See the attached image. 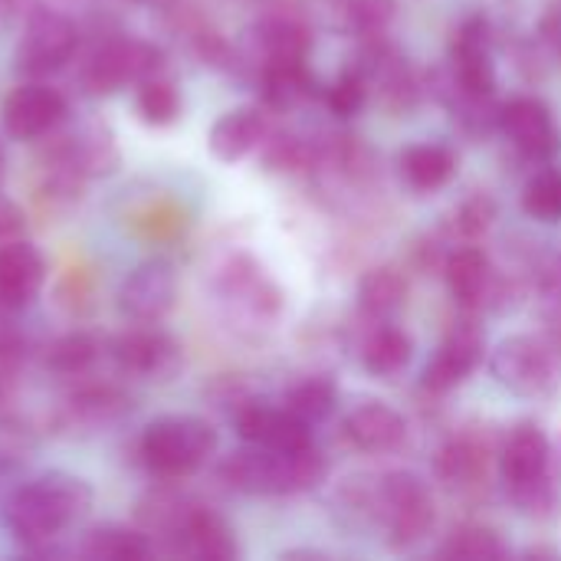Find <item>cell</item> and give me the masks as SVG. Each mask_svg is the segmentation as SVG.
I'll use <instances>...</instances> for the list:
<instances>
[{"label": "cell", "mask_w": 561, "mask_h": 561, "mask_svg": "<svg viewBox=\"0 0 561 561\" xmlns=\"http://www.w3.org/2000/svg\"><path fill=\"white\" fill-rule=\"evenodd\" d=\"M414 358V342L404 329L394 325H381L365 339L362 348V365L368 368V375L375 378H398Z\"/></svg>", "instance_id": "25"}, {"label": "cell", "mask_w": 561, "mask_h": 561, "mask_svg": "<svg viewBox=\"0 0 561 561\" xmlns=\"http://www.w3.org/2000/svg\"><path fill=\"white\" fill-rule=\"evenodd\" d=\"M401 178L408 181V187L427 194L444 187L454 174H457V154L454 148L440 145V141H421L401 151L398 158Z\"/></svg>", "instance_id": "22"}, {"label": "cell", "mask_w": 561, "mask_h": 561, "mask_svg": "<svg viewBox=\"0 0 561 561\" xmlns=\"http://www.w3.org/2000/svg\"><path fill=\"white\" fill-rule=\"evenodd\" d=\"M112 362L131 378L171 381L181 368V348L158 329H131L112 342Z\"/></svg>", "instance_id": "9"}, {"label": "cell", "mask_w": 561, "mask_h": 561, "mask_svg": "<svg viewBox=\"0 0 561 561\" xmlns=\"http://www.w3.org/2000/svg\"><path fill=\"white\" fill-rule=\"evenodd\" d=\"M523 210L539 224H559L561 220V171L546 168L536 171L523 187Z\"/></svg>", "instance_id": "35"}, {"label": "cell", "mask_w": 561, "mask_h": 561, "mask_svg": "<svg viewBox=\"0 0 561 561\" xmlns=\"http://www.w3.org/2000/svg\"><path fill=\"white\" fill-rule=\"evenodd\" d=\"M217 450V431L187 414L158 417L145 427L138 440L141 463L161 480H181L197 473Z\"/></svg>", "instance_id": "3"}, {"label": "cell", "mask_w": 561, "mask_h": 561, "mask_svg": "<svg viewBox=\"0 0 561 561\" xmlns=\"http://www.w3.org/2000/svg\"><path fill=\"white\" fill-rule=\"evenodd\" d=\"M125 411H128V401L112 385H85L69 398V414L72 421H82V424H112Z\"/></svg>", "instance_id": "32"}, {"label": "cell", "mask_w": 561, "mask_h": 561, "mask_svg": "<svg viewBox=\"0 0 561 561\" xmlns=\"http://www.w3.org/2000/svg\"><path fill=\"white\" fill-rule=\"evenodd\" d=\"M135 105H138V115L141 122L148 125H171L178 122L181 115V92L178 85L168 79V76H151L145 82H138V95H135Z\"/></svg>", "instance_id": "33"}, {"label": "cell", "mask_w": 561, "mask_h": 561, "mask_svg": "<svg viewBox=\"0 0 561 561\" xmlns=\"http://www.w3.org/2000/svg\"><path fill=\"white\" fill-rule=\"evenodd\" d=\"M260 89H263V102L270 108L289 112L312 95L316 79H312L306 59H286V62H270L260 69Z\"/></svg>", "instance_id": "23"}, {"label": "cell", "mask_w": 561, "mask_h": 561, "mask_svg": "<svg viewBox=\"0 0 561 561\" xmlns=\"http://www.w3.org/2000/svg\"><path fill=\"white\" fill-rule=\"evenodd\" d=\"M378 523L391 549H411L434 529V500L417 473L398 470L378 480Z\"/></svg>", "instance_id": "4"}, {"label": "cell", "mask_w": 561, "mask_h": 561, "mask_svg": "<svg viewBox=\"0 0 561 561\" xmlns=\"http://www.w3.org/2000/svg\"><path fill=\"white\" fill-rule=\"evenodd\" d=\"M394 10H398L394 0H348L345 23L368 39H381V33L394 20Z\"/></svg>", "instance_id": "36"}, {"label": "cell", "mask_w": 561, "mask_h": 561, "mask_svg": "<svg viewBox=\"0 0 561 561\" xmlns=\"http://www.w3.org/2000/svg\"><path fill=\"white\" fill-rule=\"evenodd\" d=\"M36 3L33 0H0V13L3 16H23V13H30Z\"/></svg>", "instance_id": "41"}, {"label": "cell", "mask_w": 561, "mask_h": 561, "mask_svg": "<svg viewBox=\"0 0 561 561\" xmlns=\"http://www.w3.org/2000/svg\"><path fill=\"white\" fill-rule=\"evenodd\" d=\"M220 296L230 306V312H237L247 322H270L283 309V293L276 289V283H270L263 270L247 256H237L224 266Z\"/></svg>", "instance_id": "13"}, {"label": "cell", "mask_w": 561, "mask_h": 561, "mask_svg": "<svg viewBox=\"0 0 561 561\" xmlns=\"http://www.w3.org/2000/svg\"><path fill=\"white\" fill-rule=\"evenodd\" d=\"M240 440L270 450H302L312 447V431L302 417L266 401H243L233 414Z\"/></svg>", "instance_id": "12"}, {"label": "cell", "mask_w": 561, "mask_h": 561, "mask_svg": "<svg viewBox=\"0 0 561 561\" xmlns=\"http://www.w3.org/2000/svg\"><path fill=\"white\" fill-rule=\"evenodd\" d=\"M444 276H447V286L460 306H477L486 293V283H490V260L483 256V250L463 247V250L447 256Z\"/></svg>", "instance_id": "27"}, {"label": "cell", "mask_w": 561, "mask_h": 561, "mask_svg": "<svg viewBox=\"0 0 561 561\" xmlns=\"http://www.w3.org/2000/svg\"><path fill=\"white\" fill-rule=\"evenodd\" d=\"M368 99V82H365V72L362 69H345L329 89H325V105L332 108V115L339 118H352L362 112Z\"/></svg>", "instance_id": "37"}, {"label": "cell", "mask_w": 561, "mask_h": 561, "mask_svg": "<svg viewBox=\"0 0 561 561\" xmlns=\"http://www.w3.org/2000/svg\"><path fill=\"white\" fill-rule=\"evenodd\" d=\"M79 46L76 23L49 7H33L23 20V36L16 43V69L26 76H49L62 69Z\"/></svg>", "instance_id": "6"}, {"label": "cell", "mask_w": 561, "mask_h": 561, "mask_svg": "<svg viewBox=\"0 0 561 561\" xmlns=\"http://www.w3.org/2000/svg\"><path fill=\"white\" fill-rule=\"evenodd\" d=\"M154 552L151 539L128 526H95L82 536L79 556L89 561H138Z\"/></svg>", "instance_id": "24"}, {"label": "cell", "mask_w": 561, "mask_h": 561, "mask_svg": "<svg viewBox=\"0 0 561 561\" xmlns=\"http://www.w3.org/2000/svg\"><path fill=\"white\" fill-rule=\"evenodd\" d=\"M486 473V450L473 437H454L450 444L440 447L437 454V477L454 486L467 490L477 486V480Z\"/></svg>", "instance_id": "29"}, {"label": "cell", "mask_w": 561, "mask_h": 561, "mask_svg": "<svg viewBox=\"0 0 561 561\" xmlns=\"http://www.w3.org/2000/svg\"><path fill=\"white\" fill-rule=\"evenodd\" d=\"M46 283V260L43 253L26 243H0V306L7 309H26Z\"/></svg>", "instance_id": "16"}, {"label": "cell", "mask_w": 561, "mask_h": 561, "mask_svg": "<svg viewBox=\"0 0 561 561\" xmlns=\"http://www.w3.org/2000/svg\"><path fill=\"white\" fill-rule=\"evenodd\" d=\"M253 53L260 59V69L270 62H286V59H306L312 36L309 26L293 16V13H266L253 23L250 30Z\"/></svg>", "instance_id": "20"}, {"label": "cell", "mask_w": 561, "mask_h": 561, "mask_svg": "<svg viewBox=\"0 0 561 561\" xmlns=\"http://www.w3.org/2000/svg\"><path fill=\"white\" fill-rule=\"evenodd\" d=\"M483 345H486L483 332L473 322H460L440 342V348L434 352V358L427 362V368L421 375V385L427 391H434V394L454 391L457 385H463L477 371V365L483 358Z\"/></svg>", "instance_id": "15"}, {"label": "cell", "mask_w": 561, "mask_h": 561, "mask_svg": "<svg viewBox=\"0 0 561 561\" xmlns=\"http://www.w3.org/2000/svg\"><path fill=\"white\" fill-rule=\"evenodd\" d=\"M164 72V53L138 36H115L95 46L82 66V85L89 95H112L125 85H138Z\"/></svg>", "instance_id": "5"}, {"label": "cell", "mask_w": 561, "mask_h": 561, "mask_svg": "<svg viewBox=\"0 0 561 561\" xmlns=\"http://www.w3.org/2000/svg\"><path fill=\"white\" fill-rule=\"evenodd\" d=\"M493 217H496V207H493L490 197H473V201H467V204L460 207V214H457L460 230H463L467 237H477V233L490 230Z\"/></svg>", "instance_id": "38"}, {"label": "cell", "mask_w": 561, "mask_h": 561, "mask_svg": "<svg viewBox=\"0 0 561 561\" xmlns=\"http://www.w3.org/2000/svg\"><path fill=\"white\" fill-rule=\"evenodd\" d=\"M500 131L513 141L516 151H523L533 161H546L559 151V128L542 99L519 95L506 105H500Z\"/></svg>", "instance_id": "14"}, {"label": "cell", "mask_w": 561, "mask_h": 561, "mask_svg": "<svg viewBox=\"0 0 561 561\" xmlns=\"http://www.w3.org/2000/svg\"><path fill=\"white\" fill-rule=\"evenodd\" d=\"M66 118V99L46 82L16 85L3 102V128L16 141H36Z\"/></svg>", "instance_id": "11"}, {"label": "cell", "mask_w": 561, "mask_h": 561, "mask_svg": "<svg viewBox=\"0 0 561 561\" xmlns=\"http://www.w3.org/2000/svg\"><path fill=\"white\" fill-rule=\"evenodd\" d=\"M408 299V283L398 270L391 266H375L362 276L358 283V306L371 319H388L394 316Z\"/></svg>", "instance_id": "28"}, {"label": "cell", "mask_w": 561, "mask_h": 561, "mask_svg": "<svg viewBox=\"0 0 561 561\" xmlns=\"http://www.w3.org/2000/svg\"><path fill=\"white\" fill-rule=\"evenodd\" d=\"M444 559H506L510 546L486 526H460L440 546Z\"/></svg>", "instance_id": "34"}, {"label": "cell", "mask_w": 561, "mask_h": 561, "mask_svg": "<svg viewBox=\"0 0 561 561\" xmlns=\"http://www.w3.org/2000/svg\"><path fill=\"white\" fill-rule=\"evenodd\" d=\"M490 368H493V378L519 398H539L556 381V365H552L549 348L529 335L503 339L490 358Z\"/></svg>", "instance_id": "7"}, {"label": "cell", "mask_w": 561, "mask_h": 561, "mask_svg": "<svg viewBox=\"0 0 561 561\" xmlns=\"http://www.w3.org/2000/svg\"><path fill=\"white\" fill-rule=\"evenodd\" d=\"M549 463H552V447H549V437L542 434V427L536 424H519L506 447H503V457H500V470H503V480H506V490L516 493V490H526L539 480L549 477Z\"/></svg>", "instance_id": "17"}, {"label": "cell", "mask_w": 561, "mask_h": 561, "mask_svg": "<svg viewBox=\"0 0 561 561\" xmlns=\"http://www.w3.org/2000/svg\"><path fill=\"white\" fill-rule=\"evenodd\" d=\"M539 289H542V296H546L552 306H559L561 309V256H556V260L542 270Z\"/></svg>", "instance_id": "40"}, {"label": "cell", "mask_w": 561, "mask_h": 561, "mask_svg": "<svg viewBox=\"0 0 561 561\" xmlns=\"http://www.w3.org/2000/svg\"><path fill=\"white\" fill-rule=\"evenodd\" d=\"M99 355H102V345L92 335L69 332V335H59L46 348V368L62 375V378H76V375H85L95 365Z\"/></svg>", "instance_id": "31"}, {"label": "cell", "mask_w": 561, "mask_h": 561, "mask_svg": "<svg viewBox=\"0 0 561 561\" xmlns=\"http://www.w3.org/2000/svg\"><path fill=\"white\" fill-rule=\"evenodd\" d=\"M266 131H270V125H266V115L260 108H233L214 122L207 145H210L214 158L240 161L266 141Z\"/></svg>", "instance_id": "21"}, {"label": "cell", "mask_w": 561, "mask_h": 561, "mask_svg": "<svg viewBox=\"0 0 561 561\" xmlns=\"http://www.w3.org/2000/svg\"><path fill=\"white\" fill-rule=\"evenodd\" d=\"M450 79L470 95H493L496 69L490 53V23L483 16H470L457 26L450 39Z\"/></svg>", "instance_id": "10"}, {"label": "cell", "mask_w": 561, "mask_h": 561, "mask_svg": "<svg viewBox=\"0 0 561 561\" xmlns=\"http://www.w3.org/2000/svg\"><path fill=\"white\" fill-rule=\"evenodd\" d=\"M92 510V486L72 473L53 470L16 486L3 506L7 533L30 552H49L69 526Z\"/></svg>", "instance_id": "1"}, {"label": "cell", "mask_w": 561, "mask_h": 561, "mask_svg": "<svg viewBox=\"0 0 561 561\" xmlns=\"http://www.w3.org/2000/svg\"><path fill=\"white\" fill-rule=\"evenodd\" d=\"M23 214L16 210V204L10 201H0V243H13V240H23Z\"/></svg>", "instance_id": "39"}, {"label": "cell", "mask_w": 561, "mask_h": 561, "mask_svg": "<svg viewBox=\"0 0 561 561\" xmlns=\"http://www.w3.org/2000/svg\"><path fill=\"white\" fill-rule=\"evenodd\" d=\"M220 480L247 496H296L325 480V460L316 447L270 450L247 444L220 463Z\"/></svg>", "instance_id": "2"}, {"label": "cell", "mask_w": 561, "mask_h": 561, "mask_svg": "<svg viewBox=\"0 0 561 561\" xmlns=\"http://www.w3.org/2000/svg\"><path fill=\"white\" fill-rule=\"evenodd\" d=\"M171 552L204 561H233L240 556L237 536L227 526V519L217 516L214 510H204V506H191V513L181 523V533H178Z\"/></svg>", "instance_id": "18"}, {"label": "cell", "mask_w": 561, "mask_h": 561, "mask_svg": "<svg viewBox=\"0 0 561 561\" xmlns=\"http://www.w3.org/2000/svg\"><path fill=\"white\" fill-rule=\"evenodd\" d=\"M59 151L85 174H112L118 168V148H115V135L108 131V125H89L82 128L76 138L59 141Z\"/></svg>", "instance_id": "26"}, {"label": "cell", "mask_w": 561, "mask_h": 561, "mask_svg": "<svg viewBox=\"0 0 561 561\" xmlns=\"http://www.w3.org/2000/svg\"><path fill=\"white\" fill-rule=\"evenodd\" d=\"M0 178H3V148H0Z\"/></svg>", "instance_id": "42"}, {"label": "cell", "mask_w": 561, "mask_h": 561, "mask_svg": "<svg viewBox=\"0 0 561 561\" xmlns=\"http://www.w3.org/2000/svg\"><path fill=\"white\" fill-rule=\"evenodd\" d=\"M339 404V388L332 378L325 375H309V378H299L296 385L286 388V398H283V408L293 411L296 417H302L309 427L332 417Z\"/></svg>", "instance_id": "30"}, {"label": "cell", "mask_w": 561, "mask_h": 561, "mask_svg": "<svg viewBox=\"0 0 561 561\" xmlns=\"http://www.w3.org/2000/svg\"><path fill=\"white\" fill-rule=\"evenodd\" d=\"M178 299V273L168 260L138 263L118 286V312L135 325L161 322Z\"/></svg>", "instance_id": "8"}, {"label": "cell", "mask_w": 561, "mask_h": 561, "mask_svg": "<svg viewBox=\"0 0 561 561\" xmlns=\"http://www.w3.org/2000/svg\"><path fill=\"white\" fill-rule=\"evenodd\" d=\"M342 431H345L348 444L365 454H391L408 440L404 417L381 401H365V404L352 408Z\"/></svg>", "instance_id": "19"}]
</instances>
